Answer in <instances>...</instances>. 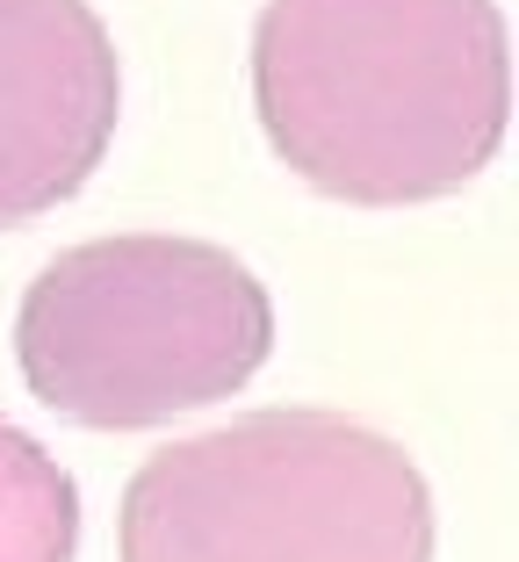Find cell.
I'll return each instance as SVG.
<instances>
[{"instance_id":"5b68a950","label":"cell","mask_w":519,"mask_h":562,"mask_svg":"<svg viewBox=\"0 0 519 562\" xmlns=\"http://www.w3.org/2000/svg\"><path fill=\"white\" fill-rule=\"evenodd\" d=\"M80 555V491L58 454L0 418V562H72Z\"/></svg>"},{"instance_id":"277c9868","label":"cell","mask_w":519,"mask_h":562,"mask_svg":"<svg viewBox=\"0 0 519 562\" xmlns=\"http://www.w3.org/2000/svg\"><path fill=\"white\" fill-rule=\"evenodd\" d=\"M116 109V44L87 0H0V224L80 195Z\"/></svg>"},{"instance_id":"7a4b0ae2","label":"cell","mask_w":519,"mask_h":562,"mask_svg":"<svg viewBox=\"0 0 519 562\" xmlns=\"http://www.w3.org/2000/svg\"><path fill=\"white\" fill-rule=\"evenodd\" d=\"M274 303L210 238L123 232L58 252L15 317L22 382L72 426L137 432L246 390Z\"/></svg>"},{"instance_id":"6da1fadb","label":"cell","mask_w":519,"mask_h":562,"mask_svg":"<svg viewBox=\"0 0 519 562\" xmlns=\"http://www.w3.org/2000/svg\"><path fill=\"white\" fill-rule=\"evenodd\" d=\"M252 101L318 195L361 210L454 195L505 145V15L498 0H268Z\"/></svg>"},{"instance_id":"3957f363","label":"cell","mask_w":519,"mask_h":562,"mask_svg":"<svg viewBox=\"0 0 519 562\" xmlns=\"http://www.w3.org/2000/svg\"><path fill=\"white\" fill-rule=\"evenodd\" d=\"M123 562H433V491L397 440L282 404L145 454Z\"/></svg>"}]
</instances>
